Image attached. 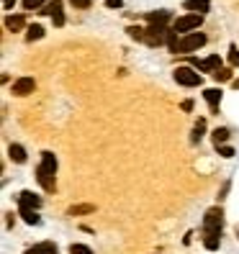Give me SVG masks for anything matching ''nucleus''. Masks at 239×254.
I'll use <instances>...</instances> for the list:
<instances>
[{"label":"nucleus","mask_w":239,"mask_h":254,"mask_svg":"<svg viewBox=\"0 0 239 254\" xmlns=\"http://www.w3.org/2000/svg\"><path fill=\"white\" fill-rule=\"evenodd\" d=\"M34 90H36L34 77H21V80L13 82V95H18V98H23V95H28V93H34Z\"/></svg>","instance_id":"0eeeda50"},{"label":"nucleus","mask_w":239,"mask_h":254,"mask_svg":"<svg viewBox=\"0 0 239 254\" xmlns=\"http://www.w3.org/2000/svg\"><path fill=\"white\" fill-rule=\"evenodd\" d=\"M13 5H16V0H3V8H5V10H10Z\"/></svg>","instance_id":"c756f323"},{"label":"nucleus","mask_w":239,"mask_h":254,"mask_svg":"<svg viewBox=\"0 0 239 254\" xmlns=\"http://www.w3.org/2000/svg\"><path fill=\"white\" fill-rule=\"evenodd\" d=\"M26 254H57V247L52 242H44V244H36L31 249H26Z\"/></svg>","instance_id":"2eb2a0df"},{"label":"nucleus","mask_w":239,"mask_h":254,"mask_svg":"<svg viewBox=\"0 0 239 254\" xmlns=\"http://www.w3.org/2000/svg\"><path fill=\"white\" fill-rule=\"evenodd\" d=\"M126 31H129V36H131V39L144 41V28H139V26H131V28H126Z\"/></svg>","instance_id":"5701e85b"},{"label":"nucleus","mask_w":239,"mask_h":254,"mask_svg":"<svg viewBox=\"0 0 239 254\" xmlns=\"http://www.w3.org/2000/svg\"><path fill=\"white\" fill-rule=\"evenodd\" d=\"M54 175H57V157H54L52 152H44L41 164L36 167V180H39V185L47 190V192H52V190L57 188Z\"/></svg>","instance_id":"f257e3e1"},{"label":"nucleus","mask_w":239,"mask_h":254,"mask_svg":"<svg viewBox=\"0 0 239 254\" xmlns=\"http://www.w3.org/2000/svg\"><path fill=\"white\" fill-rule=\"evenodd\" d=\"M172 77H175L177 85H185V87H196V85L203 82V80H201V74H198V72H193L190 67H177V69L172 72Z\"/></svg>","instance_id":"7ed1b4c3"},{"label":"nucleus","mask_w":239,"mask_h":254,"mask_svg":"<svg viewBox=\"0 0 239 254\" xmlns=\"http://www.w3.org/2000/svg\"><path fill=\"white\" fill-rule=\"evenodd\" d=\"M8 154H10L13 162H18V164L26 162V149H23L21 144H10V146H8Z\"/></svg>","instance_id":"4468645a"},{"label":"nucleus","mask_w":239,"mask_h":254,"mask_svg":"<svg viewBox=\"0 0 239 254\" xmlns=\"http://www.w3.org/2000/svg\"><path fill=\"white\" fill-rule=\"evenodd\" d=\"M206 44V34H188V36H183L180 39V44H177V54H188V52H196V49H201Z\"/></svg>","instance_id":"20e7f679"},{"label":"nucleus","mask_w":239,"mask_h":254,"mask_svg":"<svg viewBox=\"0 0 239 254\" xmlns=\"http://www.w3.org/2000/svg\"><path fill=\"white\" fill-rule=\"evenodd\" d=\"M167 28L165 26H152L149 23V28H144V44L147 47H159V44L167 41Z\"/></svg>","instance_id":"f03ea898"},{"label":"nucleus","mask_w":239,"mask_h":254,"mask_svg":"<svg viewBox=\"0 0 239 254\" xmlns=\"http://www.w3.org/2000/svg\"><path fill=\"white\" fill-rule=\"evenodd\" d=\"M203 131H206V121H203V118H201V121L196 124V128H193V136H190V139H193V141L198 144V141L203 139Z\"/></svg>","instance_id":"412c9836"},{"label":"nucleus","mask_w":239,"mask_h":254,"mask_svg":"<svg viewBox=\"0 0 239 254\" xmlns=\"http://www.w3.org/2000/svg\"><path fill=\"white\" fill-rule=\"evenodd\" d=\"M201 23H203V16H198V13H188V16L175 18V23H172V31H180V34H185V31H193V28H198Z\"/></svg>","instance_id":"39448f33"},{"label":"nucleus","mask_w":239,"mask_h":254,"mask_svg":"<svg viewBox=\"0 0 239 254\" xmlns=\"http://www.w3.org/2000/svg\"><path fill=\"white\" fill-rule=\"evenodd\" d=\"M219 244H221V234L219 231H203V247L208 252H216Z\"/></svg>","instance_id":"9b49d317"},{"label":"nucleus","mask_w":239,"mask_h":254,"mask_svg":"<svg viewBox=\"0 0 239 254\" xmlns=\"http://www.w3.org/2000/svg\"><path fill=\"white\" fill-rule=\"evenodd\" d=\"M234 87H239V80H234Z\"/></svg>","instance_id":"2f4dec72"},{"label":"nucleus","mask_w":239,"mask_h":254,"mask_svg":"<svg viewBox=\"0 0 239 254\" xmlns=\"http://www.w3.org/2000/svg\"><path fill=\"white\" fill-rule=\"evenodd\" d=\"M203 98L208 100L211 111H219V103H221V90L219 87H208V90H203Z\"/></svg>","instance_id":"f8f14e48"},{"label":"nucleus","mask_w":239,"mask_h":254,"mask_svg":"<svg viewBox=\"0 0 239 254\" xmlns=\"http://www.w3.org/2000/svg\"><path fill=\"white\" fill-rule=\"evenodd\" d=\"M41 13H49V16H52V21H54V26H62V23H65V13H62V0H54V3H49V5L44 8Z\"/></svg>","instance_id":"6e6552de"},{"label":"nucleus","mask_w":239,"mask_h":254,"mask_svg":"<svg viewBox=\"0 0 239 254\" xmlns=\"http://www.w3.org/2000/svg\"><path fill=\"white\" fill-rule=\"evenodd\" d=\"M70 254H93V249L85 247V244H72L70 247Z\"/></svg>","instance_id":"b1692460"},{"label":"nucleus","mask_w":239,"mask_h":254,"mask_svg":"<svg viewBox=\"0 0 239 254\" xmlns=\"http://www.w3.org/2000/svg\"><path fill=\"white\" fill-rule=\"evenodd\" d=\"M93 211H95V205H72L67 213L70 216H80V213H93Z\"/></svg>","instance_id":"aec40b11"},{"label":"nucleus","mask_w":239,"mask_h":254,"mask_svg":"<svg viewBox=\"0 0 239 254\" xmlns=\"http://www.w3.org/2000/svg\"><path fill=\"white\" fill-rule=\"evenodd\" d=\"M214 80L216 82H227V80H232V69H227V67H221L216 74H214Z\"/></svg>","instance_id":"4be33fe9"},{"label":"nucleus","mask_w":239,"mask_h":254,"mask_svg":"<svg viewBox=\"0 0 239 254\" xmlns=\"http://www.w3.org/2000/svg\"><path fill=\"white\" fill-rule=\"evenodd\" d=\"M18 211H21L23 221H26V223H31V226H36V223L41 221V218L36 216V211H31V208H18Z\"/></svg>","instance_id":"a211bd4d"},{"label":"nucleus","mask_w":239,"mask_h":254,"mask_svg":"<svg viewBox=\"0 0 239 254\" xmlns=\"http://www.w3.org/2000/svg\"><path fill=\"white\" fill-rule=\"evenodd\" d=\"M183 8H185V10H193V13H198V16H203V13L211 8V0H185Z\"/></svg>","instance_id":"9d476101"},{"label":"nucleus","mask_w":239,"mask_h":254,"mask_svg":"<svg viewBox=\"0 0 239 254\" xmlns=\"http://www.w3.org/2000/svg\"><path fill=\"white\" fill-rule=\"evenodd\" d=\"M216 149H219V154H221V157H227V159H229V157H234V149H232V146H227V144H224V146H216Z\"/></svg>","instance_id":"bb28decb"},{"label":"nucleus","mask_w":239,"mask_h":254,"mask_svg":"<svg viewBox=\"0 0 239 254\" xmlns=\"http://www.w3.org/2000/svg\"><path fill=\"white\" fill-rule=\"evenodd\" d=\"M211 139H214L216 146H224V144H227V139H229V131H227V128H216V131L211 133Z\"/></svg>","instance_id":"f3484780"},{"label":"nucleus","mask_w":239,"mask_h":254,"mask_svg":"<svg viewBox=\"0 0 239 254\" xmlns=\"http://www.w3.org/2000/svg\"><path fill=\"white\" fill-rule=\"evenodd\" d=\"M229 62H232V67H239V49L237 47L229 49Z\"/></svg>","instance_id":"a878e982"},{"label":"nucleus","mask_w":239,"mask_h":254,"mask_svg":"<svg viewBox=\"0 0 239 254\" xmlns=\"http://www.w3.org/2000/svg\"><path fill=\"white\" fill-rule=\"evenodd\" d=\"M106 3H108V8H121L124 0H106Z\"/></svg>","instance_id":"c85d7f7f"},{"label":"nucleus","mask_w":239,"mask_h":254,"mask_svg":"<svg viewBox=\"0 0 239 254\" xmlns=\"http://www.w3.org/2000/svg\"><path fill=\"white\" fill-rule=\"evenodd\" d=\"M41 36H44V28H41L39 23L28 26V31H26V41H36V39H41Z\"/></svg>","instance_id":"6ab92c4d"},{"label":"nucleus","mask_w":239,"mask_h":254,"mask_svg":"<svg viewBox=\"0 0 239 254\" xmlns=\"http://www.w3.org/2000/svg\"><path fill=\"white\" fill-rule=\"evenodd\" d=\"M70 3H72L75 8H90L93 0H70Z\"/></svg>","instance_id":"cd10ccee"},{"label":"nucleus","mask_w":239,"mask_h":254,"mask_svg":"<svg viewBox=\"0 0 239 254\" xmlns=\"http://www.w3.org/2000/svg\"><path fill=\"white\" fill-rule=\"evenodd\" d=\"M221 226H224L221 208H211V211L203 216V231H219V234H221Z\"/></svg>","instance_id":"423d86ee"},{"label":"nucleus","mask_w":239,"mask_h":254,"mask_svg":"<svg viewBox=\"0 0 239 254\" xmlns=\"http://www.w3.org/2000/svg\"><path fill=\"white\" fill-rule=\"evenodd\" d=\"M47 0H23V8L26 10H34V8H39V5H44Z\"/></svg>","instance_id":"393cba45"},{"label":"nucleus","mask_w":239,"mask_h":254,"mask_svg":"<svg viewBox=\"0 0 239 254\" xmlns=\"http://www.w3.org/2000/svg\"><path fill=\"white\" fill-rule=\"evenodd\" d=\"M23 26H26V21L21 16H8L5 18V28H8V31H21Z\"/></svg>","instance_id":"dca6fc26"},{"label":"nucleus","mask_w":239,"mask_h":254,"mask_svg":"<svg viewBox=\"0 0 239 254\" xmlns=\"http://www.w3.org/2000/svg\"><path fill=\"white\" fill-rule=\"evenodd\" d=\"M39 205H41V198L34 195L31 190H23L21 195H18V208H31V211H36Z\"/></svg>","instance_id":"1a4fd4ad"},{"label":"nucleus","mask_w":239,"mask_h":254,"mask_svg":"<svg viewBox=\"0 0 239 254\" xmlns=\"http://www.w3.org/2000/svg\"><path fill=\"white\" fill-rule=\"evenodd\" d=\"M147 21L152 26H165L170 21V10H155V13H147Z\"/></svg>","instance_id":"ddd939ff"},{"label":"nucleus","mask_w":239,"mask_h":254,"mask_svg":"<svg viewBox=\"0 0 239 254\" xmlns=\"http://www.w3.org/2000/svg\"><path fill=\"white\" fill-rule=\"evenodd\" d=\"M193 108V100H183V111H190Z\"/></svg>","instance_id":"7c9ffc66"}]
</instances>
